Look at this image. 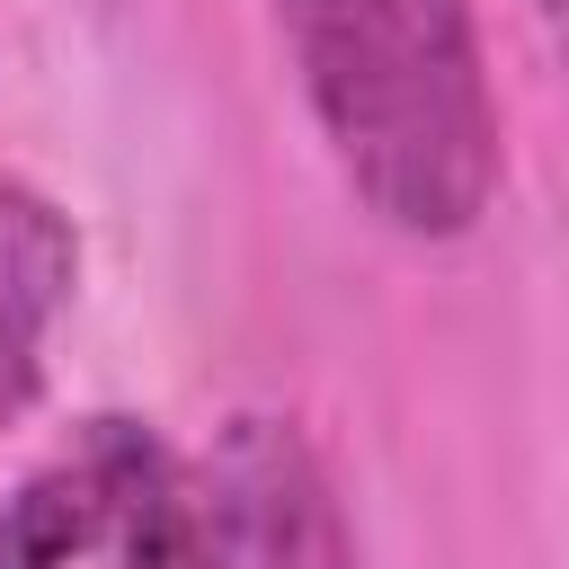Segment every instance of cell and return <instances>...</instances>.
Here are the masks:
<instances>
[{
  "label": "cell",
  "instance_id": "277c9868",
  "mask_svg": "<svg viewBox=\"0 0 569 569\" xmlns=\"http://www.w3.org/2000/svg\"><path fill=\"white\" fill-rule=\"evenodd\" d=\"M80 284V231L71 213L0 169V427H18L44 400V338Z\"/></svg>",
  "mask_w": 569,
  "mask_h": 569
},
{
  "label": "cell",
  "instance_id": "6da1fadb",
  "mask_svg": "<svg viewBox=\"0 0 569 569\" xmlns=\"http://www.w3.org/2000/svg\"><path fill=\"white\" fill-rule=\"evenodd\" d=\"M293 98L391 240H462L498 204L507 133L471 0H267Z\"/></svg>",
  "mask_w": 569,
  "mask_h": 569
},
{
  "label": "cell",
  "instance_id": "7a4b0ae2",
  "mask_svg": "<svg viewBox=\"0 0 569 569\" xmlns=\"http://www.w3.org/2000/svg\"><path fill=\"white\" fill-rule=\"evenodd\" d=\"M196 462H178L142 418H89L53 462L0 498V569H71L124 551L133 569H187Z\"/></svg>",
  "mask_w": 569,
  "mask_h": 569
},
{
  "label": "cell",
  "instance_id": "5b68a950",
  "mask_svg": "<svg viewBox=\"0 0 569 569\" xmlns=\"http://www.w3.org/2000/svg\"><path fill=\"white\" fill-rule=\"evenodd\" d=\"M533 18H542L551 53H560V71H569V0H533Z\"/></svg>",
  "mask_w": 569,
  "mask_h": 569
},
{
  "label": "cell",
  "instance_id": "3957f363",
  "mask_svg": "<svg viewBox=\"0 0 569 569\" xmlns=\"http://www.w3.org/2000/svg\"><path fill=\"white\" fill-rule=\"evenodd\" d=\"M187 569H365L338 480L293 418L276 409L222 418V436L196 462Z\"/></svg>",
  "mask_w": 569,
  "mask_h": 569
}]
</instances>
